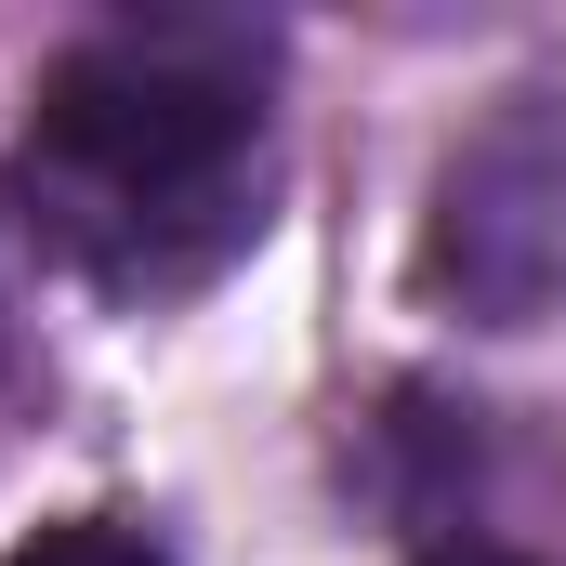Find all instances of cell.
Masks as SVG:
<instances>
[{"mask_svg":"<svg viewBox=\"0 0 566 566\" xmlns=\"http://www.w3.org/2000/svg\"><path fill=\"white\" fill-rule=\"evenodd\" d=\"M264 185V80L224 27H106L40 80L27 211L106 290H171L238 251Z\"/></svg>","mask_w":566,"mask_h":566,"instance_id":"cell-1","label":"cell"},{"mask_svg":"<svg viewBox=\"0 0 566 566\" xmlns=\"http://www.w3.org/2000/svg\"><path fill=\"white\" fill-rule=\"evenodd\" d=\"M0 566H171V554H145L133 527H40V541H13Z\"/></svg>","mask_w":566,"mask_h":566,"instance_id":"cell-2","label":"cell"},{"mask_svg":"<svg viewBox=\"0 0 566 566\" xmlns=\"http://www.w3.org/2000/svg\"><path fill=\"white\" fill-rule=\"evenodd\" d=\"M422 566H527V554H488V541H461V554H422Z\"/></svg>","mask_w":566,"mask_h":566,"instance_id":"cell-3","label":"cell"}]
</instances>
